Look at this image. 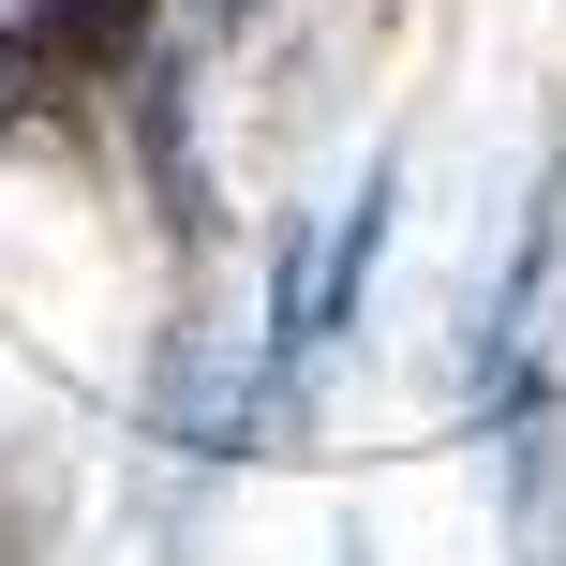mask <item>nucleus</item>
<instances>
[{
    "mask_svg": "<svg viewBox=\"0 0 566 566\" xmlns=\"http://www.w3.org/2000/svg\"><path fill=\"white\" fill-rule=\"evenodd\" d=\"M388 209H402V165H373L358 195L328 209V224L283 254V283H269V388L298 402V373L328 358L343 328H358V298H373V269H388Z\"/></svg>",
    "mask_w": 566,
    "mask_h": 566,
    "instance_id": "nucleus-1",
    "label": "nucleus"
},
{
    "mask_svg": "<svg viewBox=\"0 0 566 566\" xmlns=\"http://www.w3.org/2000/svg\"><path fill=\"white\" fill-rule=\"evenodd\" d=\"M149 60V0H15L0 30V105H75V90H119Z\"/></svg>",
    "mask_w": 566,
    "mask_h": 566,
    "instance_id": "nucleus-2",
    "label": "nucleus"
},
{
    "mask_svg": "<svg viewBox=\"0 0 566 566\" xmlns=\"http://www.w3.org/2000/svg\"><path fill=\"white\" fill-rule=\"evenodd\" d=\"M224 15H269V0H224Z\"/></svg>",
    "mask_w": 566,
    "mask_h": 566,
    "instance_id": "nucleus-3",
    "label": "nucleus"
},
{
    "mask_svg": "<svg viewBox=\"0 0 566 566\" xmlns=\"http://www.w3.org/2000/svg\"><path fill=\"white\" fill-rule=\"evenodd\" d=\"M328 566H373V552H328Z\"/></svg>",
    "mask_w": 566,
    "mask_h": 566,
    "instance_id": "nucleus-4",
    "label": "nucleus"
}]
</instances>
